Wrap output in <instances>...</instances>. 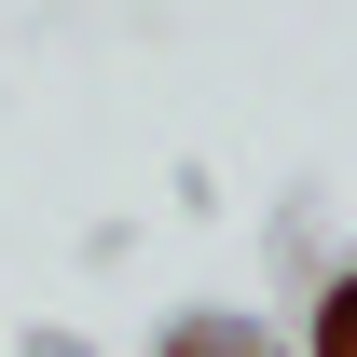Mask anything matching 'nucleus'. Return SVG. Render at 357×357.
Instances as JSON below:
<instances>
[{"label": "nucleus", "mask_w": 357, "mask_h": 357, "mask_svg": "<svg viewBox=\"0 0 357 357\" xmlns=\"http://www.w3.org/2000/svg\"><path fill=\"white\" fill-rule=\"evenodd\" d=\"M165 357H261V330L248 316H192V330H165Z\"/></svg>", "instance_id": "nucleus-1"}, {"label": "nucleus", "mask_w": 357, "mask_h": 357, "mask_svg": "<svg viewBox=\"0 0 357 357\" xmlns=\"http://www.w3.org/2000/svg\"><path fill=\"white\" fill-rule=\"evenodd\" d=\"M316 357H357V275L330 289V303H316Z\"/></svg>", "instance_id": "nucleus-2"}]
</instances>
